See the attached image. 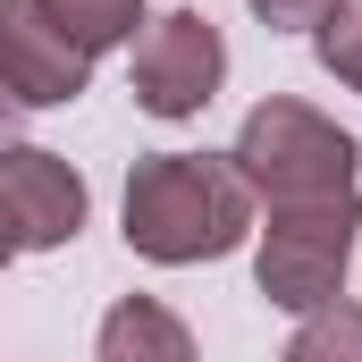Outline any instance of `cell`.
<instances>
[{
  "mask_svg": "<svg viewBox=\"0 0 362 362\" xmlns=\"http://www.w3.org/2000/svg\"><path fill=\"white\" fill-rule=\"evenodd\" d=\"M253 228V177L219 152H144L127 169V245L144 262H219Z\"/></svg>",
  "mask_w": 362,
  "mask_h": 362,
  "instance_id": "6da1fadb",
  "label": "cell"
},
{
  "mask_svg": "<svg viewBox=\"0 0 362 362\" xmlns=\"http://www.w3.org/2000/svg\"><path fill=\"white\" fill-rule=\"evenodd\" d=\"M253 194H270V202H329V194H354V135L337 127V118H320L312 101H286L270 93L253 118H245V135H236V152H228Z\"/></svg>",
  "mask_w": 362,
  "mask_h": 362,
  "instance_id": "7a4b0ae2",
  "label": "cell"
},
{
  "mask_svg": "<svg viewBox=\"0 0 362 362\" xmlns=\"http://www.w3.org/2000/svg\"><path fill=\"white\" fill-rule=\"evenodd\" d=\"M354 228L362 202L354 194H329V202H278L270 228H262V295L278 312H320L346 295V262H354Z\"/></svg>",
  "mask_w": 362,
  "mask_h": 362,
  "instance_id": "3957f363",
  "label": "cell"
},
{
  "mask_svg": "<svg viewBox=\"0 0 362 362\" xmlns=\"http://www.w3.org/2000/svg\"><path fill=\"white\" fill-rule=\"evenodd\" d=\"M228 76V42L202 8H169L152 17V34L135 42V101L152 118H194Z\"/></svg>",
  "mask_w": 362,
  "mask_h": 362,
  "instance_id": "277c9868",
  "label": "cell"
},
{
  "mask_svg": "<svg viewBox=\"0 0 362 362\" xmlns=\"http://www.w3.org/2000/svg\"><path fill=\"white\" fill-rule=\"evenodd\" d=\"M0 85L17 110H59L93 85V51L42 0H0Z\"/></svg>",
  "mask_w": 362,
  "mask_h": 362,
  "instance_id": "5b68a950",
  "label": "cell"
},
{
  "mask_svg": "<svg viewBox=\"0 0 362 362\" xmlns=\"http://www.w3.org/2000/svg\"><path fill=\"white\" fill-rule=\"evenodd\" d=\"M0 219H8V253H51L85 228V177L59 152H0Z\"/></svg>",
  "mask_w": 362,
  "mask_h": 362,
  "instance_id": "8992f818",
  "label": "cell"
},
{
  "mask_svg": "<svg viewBox=\"0 0 362 362\" xmlns=\"http://www.w3.org/2000/svg\"><path fill=\"white\" fill-rule=\"evenodd\" d=\"M93 362H202V354H194V337H185V320L169 312V303H152V295H118L110 320H101Z\"/></svg>",
  "mask_w": 362,
  "mask_h": 362,
  "instance_id": "52a82bcc",
  "label": "cell"
},
{
  "mask_svg": "<svg viewBox=\"0 0 362 362\" xmlns=\"http://www.w3.org/2000/svg\"><path fill=\"white\" fill-rule=\"evenodd\" d=\"M278 362H362V303H320V312H303V329L286 337V354Z\"/></svg>",
  "mask_w": 362,
  "mask_h": 362,
  "instance_id": "ba28073f",
  "label": "cell"
},
{
  "mask_svg": "<svg viewBox=\"0 0 362 362\" xmlns=\"http://www.w3.org/2000/svg\"><path fill=\"white\" fill-rule=\"evenodd\" d=\"M42 8H51V17H59V25H68L76 42H85L93 59H101L110 42H127V34L144 25V0H42Z\"/></svg>",
  "mask_w": 362,
  "mask_h": 362,
  "instance_id": "9c48e42d",
  "label": "cell"
},
{
  "mask_svg": "<svg viewBox=\"0 0 362 362\" xmlns=\"http://www.w3.org/2000/svg\"><path fill=\"white\" fill-rule=\"evenodd\" d=\"M320 68H329L337 85L362 93V0H346V8L320 25Z\"/></svg>",
  "mask_w": 362,
  "mask_h": 362,
  "instance_id": "30bf717a",
  "label": "cell"
},
{
  "mask_svg": "<svg viewBox=\"0 0 362 362\" xmlns=\"http://www.w3.org/2000/svg\"><path fill=\"white\" fill-rule=\"evenodd\" d=\"M337 8H346V0H253V17H262L270 34H303V25L320 34V25H329Z\"/></svg>",
  "mask_w": 362,
  "mask_h": 362,
  "instance_id": "8fae6325",
  "label": "cell"
}]
</instances>
